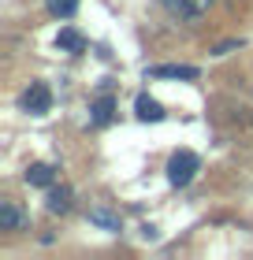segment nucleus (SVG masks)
<instances>
[{"label": "nucleus", "mask_w": 253, "mask_h": 260, "mask_svg": "<svg viewBox=\"0 0 253 260\" xmlns=\"http://www.w3.org/2000/svg\"><path fill=\"white\" fill-rule=\"evenodd\" d=\"M201 171V160H198V152H190V149H183V152H175L172 160H167V182L172 186H190L194 182V175Z\"/></svg>", "instance_id": "1"}, {"label": "nucleus", "mask_w": 253, "mask_h": 260, "mask_svg": "<svg viewBox=\"0 0 253 260\" xmlns=\"http://www.w3.org/2000/svg\"><path fill=\"white\" fill-rule=\"evenodd\" d=\"M22 108L30 115H45L52 108V89L45 86V82H30V89L22 93Z\"/></svg>", "instance_id": "2"}, {"label": "nucleus", "mask_w": 253, "mask_h": 260, "mask_svg": "<svg viewBox=\"0 0 253 260\" xmlns=\"http://www.w3.org/2000/svg\"><path fill=\"white\" fill-rule=\"evenodd\" d=\"M160 4L172 11L175 19H186V22H190V19H201L205 11H209L212 0H160Z\"/></svg>", "instance_id": "3"}, {"label": "nucleus", "mask_w": 253, "mask_h": 260, "mask_svg": "<svg viewBox=\"0 0 253 260\" xmlns=\"http://www.w3.org/2000/svg\"><path fill=\"white\" fill-rule=\"evenodd\" d=\"M134 108H138V119H146V123H160V119H164V108H160V101H153L149 93H138Z\"/></svg>", "instance_id": "4"}, {"label": "nucleus", "mask_w": 253, "mask_h": 260, "mask_svg": "<svg viewBox=\"0 0 253 260\" xmlns=\"http://www.w3.org/2000/svg\"><path fill=\"white\" fill-rule=\"evenodd\" d=\"M112 112H116V101L108 97V93H104V97H97V101L90 104V119L97 123V126H104L108 119H112Z\"/></svg>", "instance_id": "5"}, {"label": "nucleus", "mask_w": 253, "mask_h": 260, "mask_svg": "<svg viewBox=\"0 0 253 260\" xmlns=\"http://www.w3.org/2000/svg\"><path fill=\"white\" fill-rule=\"evenodd\" d=\"M56 45L64 52H82V49H86V38H82L75 26H64V30H60V38H56Z\"/></svg>", "instance_id": "6"}, {"label": "nucleus", "mask_w": 253, "mask_h": 260, "mask_svg": "<svg viewBox=\"0 0 253 260\" xmlns=\"http://www.w3.org/2000/svg\"><path fill=\"white\" fill-rule=\"evenodd\" d=\"M149 75H156V78H190V82H194V78H198V67H183V63H164V67H153Z\"/></svg>", "instance_id": "7"}, {"label": "nucleus", "mask_w": 253, "mask_h": 260, "mask_svg": "<svg viewBox=\"0 0 253 260\" xmlns=\"http://www.w3.org/2000/svg\"><path fill=\"white\" fill-rule=\"evenodd\" d=\"M0 227L4 231H19V227H26V216H22V212L15 208V205H0Z\"/></svg>", "instance_id": "8"}, {"label": "nucleus", "mask_w": 253, "mask_h": 260, "mask_svg": "<svg viewBox=\"0 0 253 260\" xmlns=\"http://www.w3.org/2000/svg\"><path fill=\"white\" fill-rule=\"evenodd\" d=\"M26 182L30 186H41V190H45V186H52V168H49V164H34V168H26Z\"/></svg>", "instance_id": "9"}, {"label": "nucleus", "mask_w": 253, "mask_h": 260, "mask_svg": "<svg viewBox=\"0 0 253 260\" xmlns=\"http://www.w3.org/2000/svg\"><path fill=\"white\" fill-rule=\"evenodd\" d=\"M90 223H97V227H104V231H119V227H123L119 216H116V212H108V208H93L90 212Z\"/></svg>", "instance_id": "10"}, {"label": "nucleus", "mask_w": 253, "mask_h": 260, "mask_svg": "<svg viewBox=\"0 0 253 260\" xmlns=\"http://www.w3.org/2000/svg\"><path fill=\"white\" fill-rule=\"evenodd\" d=\"M45 4H49V11L56 19H71L78 11V0H45Z\"/></svg>", "instance_id": "11"}, {"label": "nucleus", "mask_w": 253, "mask_h": 260, "mask_svg": "<svg viewBox=\"0 0 253 260\" xmlns=\"http://www.w3.org/2000/svg\"><path fill=\"white\" fill-rule=\"evenodd\" d=\"M67 208H71V190L60 186V190L49 193V212H67Z\"/></svg>", "instance_id": "12"}]
</instances>
